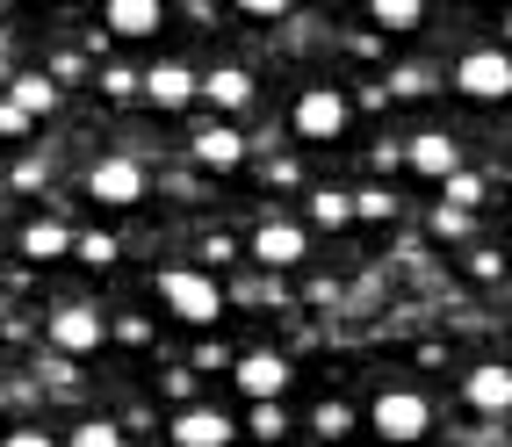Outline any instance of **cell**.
<instances>
[{"label":"cell","mask_w":512,"mask_h":447,"mask_svg":"<svg viewBox=\"0 0 512 447\" xmlns=\"http://www.w3.org/2000/svg\"><path fill=\"white\" fill-rule=\"evenodd\" d=\"M303 210H311L318 231H347V224H354V195H347V188H318Z\"/></svg>","instance_id":"obj_19"},{"label":"cell","mask_w":512,"mask_h":447,"mask_svg":"<svg viewBox=\"0 0 512 447\" xmlns=\"http://www.w3.org/2000/svg\"><path fill=\"white\" fill-rule=\"evenodd\" d=\"M202 101H217V109H253V73H246V65L202 73Z\"/></svg>","instance_id":"obj_16"},{"label":"cell","mask_w":512,"mask_h":447,"mask_svg":"<svg viewBox=\"0 0 512 447\" xmlns=\"http://www.w3.org/2000/svg\"><path fill=\"white\" fill-rule=\"evenodd\" d=\"M433 231H440V238H462L469 217H462V210H433Z\"/></svg>","instance_id":"obj_30"},{"label":"cell","mask_w":512,"mask_h":447,"mask_svg":"<svg viewBox=\"0 0 512 447\" xmlns=\"http://www.w3.org/2000/svg\"><path fill=\"white\" fill-rule=\"evenodd\" d=\"M311 433H318V440H347V433H354V411L339 404V397H325V404L311 411Z\"/></svg>","instance_id":"obj_21"},{"label":"cell","mask_w":512,"mask_h":447,"mask_svg":"<svg viewBox=\"0 0 512 447\" xmlns=\"http://www.w3.org/2000/svg\"><path fill=\"white\" fill-rule=\"evenodd\" d=\"M145 195H152L145 159L109 152V159H94V166H87V202H101V210H130V202H145Z\"/></svg>","instance_id":"obj_2"},{"label":"cell","mask_w":512,"mask_h":447,"mask_svg":"<svg viewBox=\"0 0 512 447\" xmlns=\"http://www.w3.org/2000/svg\"><path fill=\"white\" fill-rule=\"evenodd\" d=\"M188 159L202 166V174H238V166H246V137H238L231 123H202L188 137Z\"/></svg>","instance_id":"obj_8"},{"label":"cell","mask_w":512,"mask_h":447,"mask_svg":"<svg viewBox=\"0 0 512 447\" xmlns=\"http://www.w3.org/2000/svg\"><path fill=\"white\" fill-rule=\"evenodd\" d=\"M195 253H202V260H195L202 274H210V267H231V260H238V246H231V238H224V231H210V238H202V246H195Z\"/></svg>","instance_id":"obj_26"},{"label":"cell","mask_w":512,"mask_h":447,"mask_svg":"<svg viewBox=\"0 0 512 447\" xmlns=\"http://www.w3.org/2000/svg\"><path fill=\"white\" fill-rule=\"evenodd\" d=\"M15 246H22V260H65L73 253V231H65L58 217H37V224L15 231Z\"/></svg>","instance_id":"obj_15"},{"label":"cell","mask_w":512,"mask_h":447,"mask_svg":"<svg viewBox=\"0 0 512 447\" xmlns=\"http://www.w3.org/2000/svg\"><path fill=\"white\" fill-rule=\"evenodd\" d=\"M116 332H123V347H152V325H145V318H123Z\"/></svg>","instance_id":"obj_32"},{"label":"cell","mask_w":512,"mask_h":447,"mask_svg":"<svg viewBox=\"0 0 512 447\" xmlns=\"http://www.w3.org/2000/svg\"><path fill=\"white\" fill-rule=\"evenodd\" d=\"M138 94L152 101V109H188V101L202 94V73H188V65L166 58V65H152V73L138 80Z\"/></svg>","instance_id":"obj_12"},{"label":"cell","mask_w":512,"mask_h":447,"mask_svg":"<svg viewBox=\"0 0 512 447\" xmlns=\"http://www.w3.org/2000/svg\"><path fill=\"white\" fill-rule=\"evenodd\" d=\"M347 116H354V109H347V94L318 80V87H303V94H296V116H289V123H296L303 145H339V137H347Z\"/></svg>","instance_id":"obj_4"},{"label":"cell","mask_w":512,"mask_h":447,"mask_svg":"<svg viewBox=\"0 0 512 447\" xmlns=\"http://www.w3.org/2000/svg\"><path fill=\"white\" fill-rule=\"evenodd\" d=\"M440 195H448V210H484V202H491V188H484V174H469V166H462V174L455 181H440Z\"/></svg>","instance_id":"obj_20"},{"label":"cell","mask_w":512,"mask_h":447,"mask_svg":"<svg viewBox=\"0 0 512 447\" xmlns=\"http://www.w3.org/2000/svg\"><path fill=\"white\" fill-rule=\"evenodd\" d=\"M462 397H469V411H484V419H505V411H512V368H498V361L469 368L462 375Z\"/></svg>","instance_id":"obj_13"},{"label":"cell","mask_w":512,"mask_h":447,"mask_svg":"<svg viewBox=\"0 0 512 447\" xmlns=\"http://www.w3.org/2000/svg\"><path fill=\"white\" fill-rule=\"evenodd\" d=\"M368 426H375V440L412 447V440L433 433V397H419V390H383V397H375V411H368Z\"/></svg>","instance_id":"obj_3"},{"label":"cell","mask_w":512,"mask_h":447,"mask_svg":"<svg viewBox=\"0 0 512 447\" xmlns=\"http://www.w3.org/2000/svg\"><path fill=\"white\" fill-rule=\"evenodd\" d=\"M231 383H238V397H246V404H282V390H289V361H282L275 347H253V354L231 361Z\"/></svg>","instance_id":"obj_6"},{"label":"cell","mask_w":512,"mask_h":447,"mask_svg":"<svg viewBox=\"0 0 512 447\" xmlns=\"http://www.w3.org/2000/svg\"><path fill=\"white\" fill-rule=\"evenodd\" d=\"M0 447H58V440H51L44 426H15V433H8V440H0Z\"/></svg>","instance_id":"obj_27"},{"label":"cell","mask_w":512,"mask_h":447,"mask_svg":"<svg viewBox=\"0 0 512 447\" xmlns=\"http://www.w3.org/2000/svg\"><path fill=\"white\" fill-rule=\"evenodd\" d=\"M0 137H29V116L15 109V101H0Z\"/></svg>","instance_id":"obj_29"},{"label":"cell","mask_w":512,"mask_h":447,"mask_svg":"<svg viewBox=\"0 0 512 447\" xmlns=\"http://www.w3.org/2000/svg\"><path fill=\"white\" fill-rule=\"evenodd\" d=\"M505 37H512V15H505Z\"/></svg>","instance_id":"obj_35"},{"label":"cell","mask_w":512,"mask_h":447,"mask_svg":"<svg viewBox=\"0 0 512 447\" xmlns=\"http://www.w3.org/2000/svg\"><path fill=\"white\" fill-rule=\"evenodd\" d=\"M246 15H253V22H282L289 0H246Z\"/></svg>","instance_id":"obj_31"},{"label":"cell","mask_w":512,"mask_h":447,"mask_svg":"<svg viewBox=\"0 0 512 447\" xmlns=\"http://www.w3.org/2000/svg\"><path fill=\"white\" fill-rule=\"evenodd\" d=\"M73 253H80L87 267H109V260H116V238H109V231H87V238H73Z\"/></svg>","instance_id":"obj_25"},{"label":"cell","mask_w":512,"mask_h":447,"mask_svg":"<svg viewBox=\"0 0 512 447\" xmlns=\"http://www.w3.org/2000/svg\"><path fill=\"white\" fill-rule=\"evenodd\" d=\"M368 22L383 29V37H412V29L426 22V8L419 0H368Z\"/></svg>","instance_id":"obj_18"},{"label":"cell","mask_w":512,"mask_h":447,"mask_svg":"<svg viewBox=\"0 0 512 447\" xmlns=\"http://www.w3.org/2000/svg\"><path fill=\"white\" fill-rule=\"evenodd\" d=\"M246 253H253L260 267H296L303 253H311V231H303V224H282V217H267V224H253Z\"/></svg>","instance_id":"obj_7"},{"label":"cell","mask_w":512,"mask_h":447,"mask_svg":"<svg viewBox=\"0 0 512 447\" xmlns=\"http://www.w3.org/2000/svg\"><path fill=\"white\" fill-rule=\"evenodd\" d=\"M469 274H476V282H498L505 260H498V253H469Z\"/></svg>","instance_id":"obj_28"},{"label":"cell","mask_w":512,"mask_h":447,"mask_svg":"<svg viewBox=\"0 0 512 447\" xmlns=\"http://www.w3.org/2000/svg\"><path fill=\"white\" fill-rule=\"evenodd\" d=\"M101 87H109V94H138V73H123V65H116V73H101Z\"/></svg>","instance_id":"obj_34"},{"label":"cell","mask_w":512,"mask_h":447,"mask_svg":"<svg viewBox=\"0 0 512 447\" xmlns=\"http://www.w3.org/2000/svg\"><path fill=\"white\" fill-rule=\"evenodd\" d=\"M433 87V73H419V65H404V73H397V94H426Z\"/></svg>","instance_id":"obj_33"},{"label":"cell","mask_w":512,"mask_h":447,"mask_svg":"<svg viewBox=\"0 0 512 447\" xmlns=\"http://www.w3.org/2000/svg\"><path fill=\"white\" fill-rule=\"evenodd\" d=\"M65 447H123V426L116 419H80L73 433H65Z\"/></svg>","instance_id":"obj_22"},{"label":"cell","mask_w":512,"mask_h":447,"mask_svg":"<svg viewBox=\"0 0 512 447\" xmlns=\"http://www.w3.org/2000/svg\"><path fill=\"white\" fill-rule=\"evenodd\" d=\"M101 22H109V37H123V44H145V37H159L166 8H159V0H109V8H101Z\"/></svg>","instance_id":"obj_14"},{"label":"cell","mask_w":512,"mask_h":447,"mask_svg":"<svg viewBox=\"0 0 512 447\" xmlns=\"http://www.w3.org/2000/svg\"><path fill=\"white\" fill-rule=\"evenodd\" d=\"M246 433H253V440H282V433H289L282 404H253V411H246Z\"/></svg>","instance_id":"obj_24"},{"label":"cell","mask_w":512,"mask_h":447,"mask_svg":"<svg viewBox=\"0 0 512 447\" xmlns=\"http://www.w3.org/2000/svg\"><path fill=\"white\" fill-rule=\"evenodd\" d=\"M354 217H361V224H390V217H397V195H390V188H361V195H354Z\"/></svg>","instance_id":"obj_23"},{"label":"cell","mask_w":512,"mask_h":447,"mask_svg":"<svg viewBox=\"0 0 512 447\" xmlns=\"http://www.w3.org/2000/svg\"><path fill=\"white\" fill-rule=\"evenodd\" d=\"M159 303L181 325H217L224 318V289H217V274H202V267H166L159 274Z\"/></svg>","instance_id":"obj_1"},{"label":"cell","mask_w":512,"mask_h":447,"mask_svg":"<svg viewBox=\"0 0 512 447\" xmlns=\"http://www.w3.org/2000/svg\"><path fill=\"white\" fill-rule=\"evenodd\" d=\"M8 101H15L29 123H37V116H51V109H58V80H51V73H22V80L8 87Z\"/></svg>","instance_id":"obj_17"},{"label":"cell","mask_w":512,"mask_h":447,"mask_svg":"<svg viewBox=\"0 0 512 447\" xmlns=\"http://www.w3.org/2000/svg\"><path fill=\"white\" fill-rule=\"evenodd\" d=\"M166 440H174V447H231L238 426H231V411H217V404H188L181 419L166 426Z\"/></svg>","instance_id":"obj_9"},{"label":"cell","mask_w":512,"mask_h":447,"mask_svg":"<svg viewBox=\"0 0 512 447\" xmlns=\"http://www.w3.org/2000/svg\"><path fill=\"white\" fill-rule=\"evenodd\" d=\"M404 166L426 174V181H455V174H462V145H455L448 130H419L412 145H404Z\"/></svg>","instance_id":"obj_11"},{"label":"cell","mask_w":512,"mask_h":447,"mask_svg":"<svg viewBox=\"0 0 512 447\" xmlns=\"http://www.w3.org/2000/svg\"><path fill=\"white\" fill-rule=\"evenodd\" d=\"M455 87H462L469 101H512V51H505V44H476V51H462Z\"/></svg>","instance_id":"obj_5"},{"label":"cell","mask_w":512,"mask_h":447,"mask_svg":"<svg viewBox=\"0 0 512 447\" xmlns=\"http://www.w3.org/2000/svg\"><path fill=\"white\" fill-rule=\"evenodd\" d=\"M101 339H109V325H101V311H87V303H58L51 311V347L58 354H94Z\"/></svg>","instance_id":"obj_10"}]
</instances>
